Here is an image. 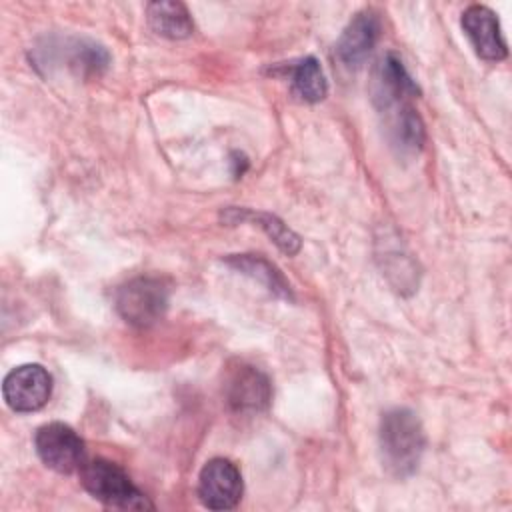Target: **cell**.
<instances>
[{
    "label": "cell",
    "mask_w": 512,
    "mask_h": 512,
    "mask_svg": "<svg viewBox=\"0 0 512 512\" xmlns=\"http://www.w3.org/2000/svg\"><path fill=\"white\" fill-rule=\"evenodd\" d=\"M426 446L424 428L408 408H392L380 420V450L386 470L396 478L410 476Z\"/></svg>",
    "instance_id": "1"
},
{
    "label": "cell",
    "mask_w": 512,
    "mask_h": 512,
    "mask_svg": "<svg viewBox=\"0 0 512 512\" xmlns=\"http://www.w3.org/2000/svg\"><path fill=\"white\" fill-rule=\"evenodd\" d=\"M80 482L96 500L110 508L150 510L152 502L132 484L130 476L114 462L92 460L82 464Z\"/></svg>",
    "instance_id": "2"
},
{
    "label": "cell",
    "mask_w": 512,
    "mask_h": 512,
    "mask_svg": "<svg viewBox=\"0 0 512 512\" xmlns=\"http://www.w3.org/2000/svg\"><path fill=\"white\" fill-rule=\"evenodd\" d=\"M170 290L164 280L138 276L128 280L116 292V310L132 326L148 328L156 324L168 308Z\"/></svg>",
    "instance_id": "3"
},
{
    "label": "cell",
    "mask_w": 512,
    "mask_h": 512,
    "mask_svg": "<svg viewBox=\"0 0 512 512\" xmlns=\"http://www.w3.org/2000/svg\"><path fill=\"white\" fill-rule=\"evenodd\" d=\"M34 448L40 460L60 474H70L84 464V440L62 422L40 426L34 436Z\"/></svg>",
    "instance_id": "4"
},
{
    "label": "cell",
    "mask_w": 512,
    "mask_h": 512,
    "mask_svg": "<svg viewBox=\"0 0 512 512\" xmlns=\"http://www.w3.org/2000/svg\"><path fill=\"white\" fill-rule=\"evenodd\" d=\"M52 376L40 364H24L10 370L2 384L4 402L14 412H36L50 400Z\"/></svg>",
    "instance_id": "5"
},
{
    "label": "cell",
    "mask_w": 512,
    "mask_h": 512,
    "mask_svg": "<svg viewBox=\"0 0 512 512\" xmlns=\"http://www.w3.org/2000/svg\"><path fill=\"white\" fill-rule=\"evenodd\" d=\"M224 398L238 414H258L272 400L268 376L250 364H238L224 380Z\"/></svg>",
    "instance_id": "6"
},
{
    "label": "cell",
    "mask_w": 512,
    "mask_h": 512,
    "mask_svg": "<svg viewBox=\"0 0 512 512\" xmlns=\"http://www.w3.org/2000/svg\"><path fill=\"white\" fill-rule=\"evenodd\" d=\"M418 92L416 82L394 52H388L376 64L372 74V98L382 112L408 106L406 100L418 96Z\"/></svg>",
    "instance_id": "7"
},
{
    "label": "cell",
    "mask_w": 512,
    "mask_h": 512,
    "mask_svg": "<svg viewBox=\"0 0 512 512\" xmlns=\"http://www.w3.org/2000/svg\"><path fill=\"white\" fill-rule=\"evenodd\" d=\"M198 496L212 510H230L240 502L242 476L234 462L212 458L204 464L198 478Z\"/></svg>",
    "instance_id": "8"
},
{
    "label": "cell",
    "mask_w": 512,
    "mask_h": 512,
    "mask_svg": "<svg viewBox=\"0 0 512 512\" xmlns=\"http://www.w3.org/2000/svg\"><path fill=\"white\" fill-rule=\"evenodd\" d=\"M462 28L480 58L496 62L506 58L508 46L502 36L500 22L488 6H468L462 14Z\"/></svg>",
    "instance_id": "9"
},
{
    "label": "cell",
    "mask_w": 512,
    "mask_h": 512,
    "mask_svg": "<svg viewBox=\"0 0 512 512\" xmlns=\"http://www.w3.org/2000/svg\"><path fill=\"white\" fill-rule=\"evenodd\" d=\"M380 36V18L374 10L358 12L350 24L344 28L338 44H336V58L338 62L352 70L360 68L368 54L372 52L376 40Z\"/></svg>",
    "instance_id": "10"
},
{
    "label": "cell",
    "mask_w": 512,
    "mask_h": 512,
    "mask_svg": "<svg viewBox=\"0 0 512 512\" xmlns=\"http://www.w3.org/2000/svg\"><path fill=\"white\" fill-rule=\"evenodd\" d=\"M146 16L152 30L170 40L188 38L194 30L190 12L182 2H150Z\"/></svg>",
    "instance_id": "11"
},
{
    "label": "cell",
    "mask_w": 512,
    "mask_h": 512,
    "mask_svg": "<svg viewBox=\"0 0 512 512\" xmlns=\"http://www.w3.org/2000/svg\"><path fill=\"white\" fill-rule=\"evenodd\" d=\"M288 78H290L292 92L300 100L314 104V102H320L326 98L328 84H326L324 72L314 56H308V58H302V60L290 64Z\"/></svg>",
    "instance_id": "12"
},
{
    "label": "cell",
    "mask_w": 512,
    "mask_h": 512,
    "mask_svg": "<svg viewBox=\"0 0 512 512\" xmlns=\"http://www.w3.org/2000/svg\"><path fill=\"white\" fill-rule=\"evenodd\" d=\"M226 264L232 266L234 270H240L242 274L258 280L260 284H264L274 296L280 298H292L290 292V284L286 282V278L278 272V268H274L268 260L254 256V254H234L230 258H226Z\"/></svg>",
    "instance_id": "13"
},
{
    "label": "cell",
    "mask_w": 512,
    "mask_h": 512,
    "mask_svg": "<svg viewBox=\"0 0 512 512\" xmlns=\"http://www.w3.org/2000/svg\"><path fill=\"white\" fill-rule=\"evenodd\" d=\"M226 222H244V220H252L256 222L274 242L280 250H284L286 254H296L300 250V238L276 216L266 214V212H252V210H238V208H230L226 214H222Z\"/></svg>",
    "instance_id": "14"
},
{
    "label": "cell",
    "mask_w": 512,
    "mask_h": 512,
    "mask_svg": "<svg viewBox=\"0 0 512 512\" xmlns=\"http://www.w3.org/2000/svg\"><path fill=\"white\" fill-rule=\"evenodd\" d=\"M392 138L404 152H418L424 144V124L418 112L408 104L392 114Z\"/></svg>",
    "instance_id": "15"
}]
</instances>
